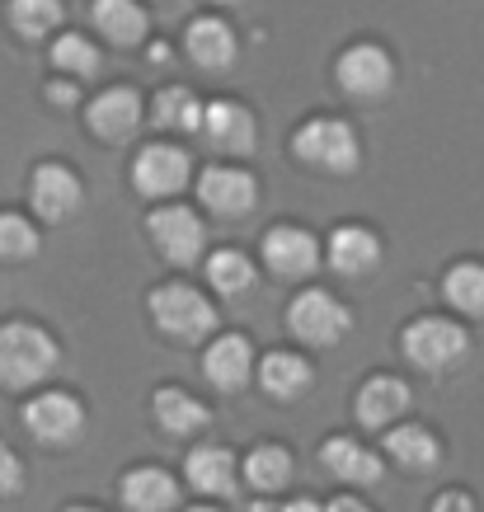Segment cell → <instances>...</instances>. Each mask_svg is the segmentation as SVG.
Instances as JSON below:
<instances>
[{
    "label": "cell",
    "instance_id": "ab89813d",
    "mask_svg": "<svg viewBox=\"0 0 484 512\" xmlns=\"http://www.w3.org/2000/svg\"><path fill=\"white\" fill-rule=\"evenodd\" d=\"M193 512H217V508H193Z\"/></svg>",
    "mask_w": 484,
    "mask_h": 512
},
{
    "label": "cell",
    "instance_id": "ffe728a7",
    "mask_svg": "<svg viewBox=\"0 0 484 512\" xmlns=\"http://www.w3.org/2000/svg\"><path fill=\"white\" fill-rule=\"evenodd\" d=\"M320 461H325V470L334 480H344V484H376L381 480V456L367 451L362 442H353V437H329L325 447H320Z\"/></svg>",
    "mask_w": 484,
    "mask_h": 512
},
{
    "label": "cell",
    "instance_id": "f35d334b",
    "mask_svg": "<svg viewBox=\"0 0 484 512\" xmlns=\"http://www.w3.org/2000/svg\"><path fill=\"white\" fill-rule=\"evenodd\" d=\"M66 512H99V508H85V503H76V508H66Z\"/></svg>",
    "mask_w": 484,
    "mask_h": 512
},
{
    "label": "cell",
    "instance_id": "ac0fdd59",
    "mask_svg": "<svg viewBox=\"0 0 484 512\" xmlns=\"http://www.w3.org/2000/svg\"><path fill=\"white\" fill-rule=\"evenodd\" d=\"M409 386L400 376H367L358 390V423L362 428H391L409 409Z\"/></svg>",
    "mask_w": 484,
    "mask_h": 512
},
{
    "label": "cell",
    "instance_id": "f546056e",
    "mask_svg": "<svg viewBox=\"0 0 484 512\" xmlns=\"http://www.w3.org/2000/svg\"><path fill=\"white\" fill-rule=\"evenodd\" d=\"M52 66L62 76H76V80H90L99 71V47L85 38V33H57L52 43Z\"/></svg>",
    "mask_w": 484,
    "mask_h": 512
},
{
    "label": "cell",
    "instance_id": "8d00e7d4",
    "mask_svg": "<svg viewBox=\"0 0 484 512\" xmlns=\"http://www.w3.org/2000/svg\"><path fill=\"white\" fill-rule=\"evenodd\" d=\"M287 512H325V508H320L315 498H292V503H287Z\"/></svg>",
    "mask_w": 484,
    "mask_h": 512
},
{
    "label": "cell",
    "instance_id": "484cf974",
    "mask_svg": "<svg viewBox=\"0 0 484 512\" xmlns=\"http://www.w3.org/2000/svg\"><path fill=\"white\" fill-rule=\"evenodd\" d=\"M203 113H207V104L193 90H184V85L160 90L156 104H151L156 127H170V132H203Z\"/></svg>",
    "mask_w": 484,
    "mask_h": 512
},
{
    "label": "cell",
    "instance_id": "cb8c5ba5",
    "mask_svg": "<svg viewBox=\"0 0 484 512\" xmlns=\"http://www.w3.org/2000/svg\"><path fill=\"white\" fill-rule=\"evenodd\" d=\"M151 409H156V423L165 428L170 437H188V433H203L207 428V404L203 400H193L188 390L179 386H165L156 390V400H151Z\"/></svg>",
    "mask_w": 484,
    "mask_h": 512
},
{
    "label": "cell",
    "instance_id": "d590c367",
    "mask_svg": "<svg viewBox=\"0 0 484 512\" xmlns=\"http://www.w3.org/2000/svg\"><path fill=\"white\" fill-rule=\"evenodd\" d=\"M52 99H57V104H71V99H76V90H71V85H66V80H52Z\"/></svg>",
    "mask_w": 484,
    "mask_h": 512
},
{
    "label": "cell",
    "instance_id": "7c38bea8",
    "mask_svg": "<svg viewBox=\"0 0 484 512\" xmlns=\"http://www.w3.org/2000/svg\"><path fill=\"white\" fill-rule=\"evenodd\" d=\"M264 264H268V273L282 282L311 278L315 264H320V245H315V235L301 231V226H273V231L264 235Z\"/></svg>",
    "mask_w": 484,
    "mask_h": 512
},
{
    "label": "cell",
    "instance_id": "d4e9b609",
    "mask_svg": "<svg viewBox=\"0 0 484 512\" xmlns=\"http://www.w3.org/2000/svg\"><path fill=\"white\" fill-rule=\"evenodd\" d=\"M386 456L391 461H400L405 470H414V475H428V470L438 466V437L428 433L423 423H400V428H391L386 433Z\"/></svg>",
    "mask_w": 484,
    "mask_h": 512
},
{
    "label": "cell",
    "instance_id": "e575fe53",
    "mask_svg": "<svg viewBox=\"0 0 484 512\" xmlns=\"http://www.w3.org/2000/svg\"><path fill=\"white\" fill-rule=\"evenodd\" d=\"M325 512H372V508H367L362 498H334V503H329Z\"/></svg>",
    "mask_w": 484,
    "mask_h": 512
},
{
    "label": "cell",
    "instance_id": "8fae6325",
    "mask_svg": "<svg viewBox=\"0 0 484 512\" xmlns=\"http://www.w3.org/2000/svg\"><path fill=\"white\" fill-rule=\"evenodd\" d=\"M29 198H33V212L43 221H71L80 212V202H85V184L66 165L43 160L29 179Z\"/></svg>",
    "mask_w": 484,
    "mask_h": 512
},
{
    "label": "cell",
    "instance_id": "44dd1931",
    "mask_svg": "<svg viewBox=\"0 0 484 512\" xmlns=\"http://www.w3.org/2000/svg\"><path fill=\"white\" fill-rule=\"evenodd\" d=\"M184 475H188V484L198 489V494H212V498H221V494H235V456L226 447H193L188 451V461H184Z\"/></svg>",
    "mask_w": 484,
    "mask_h": 512
},
{
    "label": "cell",
    "instance_id": "4316f807",
    "mask_svg": "<svg viewBox=\"0 0 484 512\" xmlns=\"http://www.w3.org/2000/svg\"><path fill=\"white\" fill-rule=\"evenodd\" d=\"M240 466H245V480H250L259 494H278L282 484L292 480V451L278 447V442H259Z\"/></svg>",
    "mask_w": 484,
    "mask_h": 512
},
{
    "label": "cell",
    "instance_id": "7a4b0ae2",
    "mask_svg": "<svg viewBox=\"0 0 484 512\" xmlns=\"http://www.w3.org/2000/svg\"><path fill=\"white\" fill-rule=\"evenodd\" d=\"M292 156L320 174H353L362 160V141L344 118H311L292 137Z\"/></svg>",
    "mask_w": 484,
    "mask_h": 512
},
{
    "label": "cell",
    "instance_id": "ba28073f",
    "mask_svg": "<svg viewBox=\"0 0 484 512\" xmlns=\"http://www.w3.org/2000/svg\"><path fill=\"white\" fill-rule=\"evenodd\" d=\"M24 428H29L43 447H71L80 433H85V409H80L76 395L66 390H43L24 404Z\"/></svg>",
    "mask_w": 484,
    "mask_h": 512
},
{
    "label": "cell",
    "instance_id": "f1b7e54d",
    "mask_svg": "<svg viewBox=\"0 0 484 512\" xmlns=\"http://www.w3.org/2000/svg\"><path fill=\"white\" fill-rule=\"evenodd\" d=\"M207 282H212V292H221V296L250 292L254 287L250 254H240V249H217V254H207Z\"/></svg>",
    "mask_w": 484,
    "mask_h": 512
},
{
    "label": "cell",
    "instance_id": "83f0119b",
    "mask_svg": "<svg viewBox=\"0 0 484 512\" xmlns=\"http://www.w3.org/2000/svg\"><path fill=\"white\" fill-rule=\"evenodd\" d=\"M442 296H447V306L461 315H484V264L475 259H461V264L447 268V278H442Z\"/></svg>",
    "mask_w": 484,
    "mask_h": 512
},
{
    "label": "cell",
    "instance_id": "6da1fadb",
    "mask_svg": "<svg viewBox=\"0 0 484 512\" xmlns=\"http://www.w3.org/2000/svg\"><path fill=\"white\" fill-rule=\"evenodd\" d=\"M57 372V339L29 320H10L0 325V386L5 390H29L43 386Z\"/></svg>",
    "mask_w": 484,
    "mask_h": 512
},
{
    "label": "cell",
    "instance_id": "d6986e66",
    "mask_svg": "<svg viewBox=\"0 0 484 512\" xmlns=\"http://www.w3.org/2000/svg\"><path fill=\"white\" fill-rule=\"evenodd\" d=\"M123 503L127 512H174L179 508V484L170 470L137 466L123 475Z\"/></svg>",
    "mask_w": 484,
    "mask_h": 512
},
{
    "label": "cell",
    "instance_id": "4fadbf2b",
    "mask_svg": "<svg viewBox=\"0 0 484 512\" xmlns=\"http://www.w3.org/2000/svg\"><path fill=\"white\" fill-rule=\"evenodd\" d=\"M85 123L99 141H113V146H123V141L137 137L141 127V94L118 85V90H104L90 99V109H85Z\"/></svg>",
    "mask_w": 484,
    "mask_h": 512
},
{
    "label": "cell",
    "instance_id": "5b68a950",
    "mask_svg": "<svg viewBox=\"0 0 484 512\" xmlns=\"http://www.w3.org/2000/svg\"><path fill=\"white\" fill-rule=\"evenodd\" d=\"M287 329H292V339L306 343V348H329V343H339L348 329H353V315L334 301V292L306 287V292L287 306Z\"/></svg>",
    "mask_w": 484,
    "mask_h": 512
},
{
    "label": "cell",
    "instance_id": "74e56055",
    "mask_svg": "<svg viewBox=\"0 0 484 512\" xmlns=\"http://www.w3.org/2000/svg\"><path fill=\"white\" fill-rule=\"evenodd\" d=\"M250 512H287V503H268V498H259Z\"/></svg>",
    "mask_w": 484,
    "mask_h": 512
},
{
    "label": "cell",
    "instance_id": "9a60e30c",
    "mask_svg": "<svg viewBox=\"0 0 484 512\" xmlns=\"http://www.w3.org/2000/svg\"><path fill=\"white\" fill-rule=\"evenodd\" d=\"M325 259H329V268L344 273V278H367V273L381 264V240H376L372 226H339V231L329 235Z\"/></svg>",
    "mask_w": 484,
    "mask_h": 512
},
{
    "label": "cell",
    "instance_id": "8992f818",
    "mask_svg": "<svg viewBox=\"0 0 484 512\" xmlns=\"http://www.w3.org/2000/svg\"><path fill=\"white\" fill-rule=\"evenodd\" d=\"M146 231H151V240H156V249L170 259V264L188 268L203 259L207 249V226L203 217L193 212V207H184V202H165V207H156L151 217H146Z\"/></svg>",
    "mask_w": 484,
    "mask_h": 512
},
{
    "label": "cell",
    "instance_id": "52a82bcc",
    "mask_svg": "<svg viewBox=\"0 0 484 512\" xmlns=\"http://www.w3.org/2000/svg\"><path fill=\"white\" fill-rule=\"evenodd\" d=\"M188 174H193L188 151L174 146V141H151L132 160V188L141 198H174V193H184Z\"/></svg>",
    "mask_w": 484,
    "mask_h": 512
},
{
    "label": "cell",
    "instance_id": "1f68e13d",
    "mask_svg": "<svg viewBox=\"0 0 484 512\" xmlns=\"http://www.w3.org/2000/svg\"><path fill=\"white\" fill-rule=\"evenodd\" d=\"M43 245V235L33 226L29 217H19V212H0V259L5 264H19V259H33Z\"/></svg>",
    "mask_w": 484,
    "mask_h": 512
},
{
    "label": "cell",
    "instance_id": "2e32d148",
    "mask_svg": "<svg viewBox=\"0 0 484 512\" xmlns=\"http://www.w3.org/2000/svg\"><path fill=\"white\" fill-rule=\"evenodd\" d=\"M184 52H188V62L193 66H203V71H226V66L235 62V33L226 19L217 15H203V19H193L184 29Z\"/></svg>",
    "mask_w": 484,
    "mask_h": 512
},
{
    "label": "cell",
    "instance_id": "d6a6232c",
    "mask_svg": "<svg viewBox=\"0 0 484 512\" xmlns=\"http://www.w3.org/2000/svg\"><path fill=\"white\" fill-rule=\"evenodd\" d=\"M24 489V466H19V456L5 442H0V498H10Z\"/></svg>",
    "mask_w": 484,
    "mask_h": 512
},
{
    "label": "cell",
    "instance_id": "603a6c76",
    "mask_svg": "<svg viewBox=\"0 0 484 512\" xmlns=\"http://www.w3.org/2000/svg\"><path fill=\"white\" fill-rule=\"evenodd\" d=\"M90 19L113 47H137L146 38V10L137 0H94Z\"/></svg>",
    "mask_w": 484,
    "mask_h": 512
},
{
    "label": "cell",
    "instance_id": "30bf717a",
    "mask_svg": "<svg viewBox=\"0 0 484 512\" xmlns=\"http://www.w3.org/2000/svg\"><path fill=\"white\" fill-rule=\"evenodd\" d=\"M198 202H203L207 212H217V217H245V212H254V202H259V184L240 165H207L198 174Z\"/></svg>",
    "mask_w": 484,
    "mask_h": 512
},
{
    "label": "cell",
    "instance_id": "4dcf8cb0",
    "mask_svg": "<svg viewBox=\"0 0 484 512\" xmlns=\"http://www.w3.org/2000/svg\"><path fill=\"white\" fill-rule=\"evenodd\" d=\"M62 0H10V24L24 38H47L62 29Z\"/></svg>",
    "mask_w": 484,
    "mask_h": 512
},
{
    "label": "cell",
    "instance_id": "e0dca14e",
    "mask_svg": "<svg viewBox=\"0 0 484 512\" xmlns=\"http://www.w3.org/2000/svg\"><path fill=\"white\" fill-rule=\"evenodd\" d=\"M203 372L217 390H240L254 376V348L245 334H221L203 353Z\"/></svg>",
    "mask_w": 484,
    "mask_h": 512
},
{
    "label": "cell",
    "instance_id": "5bb4252c",
    "mask_svg": "<svg viewBox=\"0 0 484 512\" xmlns=\"http://www.w3.org/2000/svg\"><path fill=\"white\" fill-rule=\"evenodd\" d=\"M254 113L235 99H212L203 113V141L221 156H250L254 151Z\"/></svg>",
    "mask_w": 484,
    "mask_h": 512
},
{
    "label": "cell",
    "instance_id": "3957f363",
    "mask_svg": "<svg viewBox=\"0 0 484 512\" xmlns=\"http://www.w3.org/2000/svg\"><path fill=\"white\" fill-rule=\"evenodd\" d=\"M400 348H405V357L419 372H447L470 353V334L447 315H419V320L405 325Z\"/></svg>",
    "mask_w": 484,
    "mask_h": 512
},
{
    "label": "cell",
    "instance_id": "9c48e42d",
    "mask_svg": "<svg viewBox=\"0 0 484 512\" xmlns=\"http://www.w3.org/2000/svg\"><path fill=\"white\" fill-rule=\"evenodd\" d=\"M334 76H339V90L353 94V99H381L395 85V62L381 43H353L339 57Z\"/></svg>",
    "mask_w": 484,
    "mask_h": 512
},
{
    "label": "cell",
    "instance_id": "7402d4cb",
    "mask_svg": "<svg viewBox=\"0 0 484 512\" xmlns=\"http://www.w3.org/2000/svg\"><path fill=\"white\" fill-rule=\"evenodd\" d=\"M259 386L273 395V400H301L306 390L315 386L311 362L297 353H268L259 362Z\"/></svg>",
    "mask_w": 484,
    "mask_h": 512
},
{
    "label": "cell",
    "instance_id": "277c9868",
    "mask_svg": "<svg viewBox=\"0 0 484 512\" xmlns=\"http://www.w3.org/2000/svg\"><path fill=\"white\" fill-rule=\"evenodd\" d=\"M146 306H151V320L179 343L203 339V334H212V325H217L212 301H207L198 287H188V282H165V287H156Z\"/></svg>",
    "mask_w": 484,
    "mask_h": 512
},
{
    "label": "cell",
    "instance_id": "836d02e7",
    "mask_svg": "<svg viewBox=\"0 0 484 512\" xmlns=\"http://www.w3.org/2000/svg\"><path fill=\"white\" fill-rule=\"evenodd\" d=\"M433 512H475V498L461 494V489H447V494L433 498Z\"/></svg>",
    "mask_w": 484,
    "mask_h": 512
},
{
    "label": "cell",
    "instance_id": "60d3db41",
    "mask_svg": "<svg viewBox=\"0 0 484 512\" xmlns=\"http://www.w3.org/2000/svg\"><path fill=\"white\" fill-rule=\"evenodd\" d=\"M217 5H235V0H217Z\"/></svg>",
    "mask_w": 484,
    "mask_h": 512
}]
</instances>
